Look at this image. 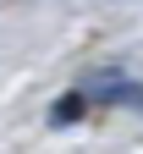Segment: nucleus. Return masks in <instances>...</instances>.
<instances>
[{"mask_svg": "<svg viewBox=\"0 0 143 154\" xmlns=\"http://www.w3.org/2000/svg\"><path fill=\"white\" fill-rule=\"evenodd\" d=\"M83 110H88V94H83V88H72V94H61V99L50 105L44 121H50V127H72V121H83Z\"/></svg>", "mask_w": 143, "mask_h": 154, "instance_id": "obj_1", "label": "nucleus"}]
</instances>
